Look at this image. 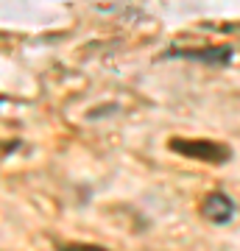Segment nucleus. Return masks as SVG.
<instances>
[{"instance_id":"f03ea898","label":"nucleus","mask_w":240,"mask_h":251,"mask_svg":"<svg viewBox=\"0 0 240 251\" xmlns=\"http://www.w3.org/2000/svg\"><path fill=\"white\" fill-rule=\"evenodd\" d=\"M160 59H185V62H198L215 70H223L235 62V48L232 45H207V48H170Z\"/></svg>"},{"instance_id":"f257e3e1","label":"nucleus","mask_w":240,"mask_h":251,"mask_svg":"<svg viewBox=\"0 0 240 251\" xmlns=\"http://www.w3.org/2000/svg\"><path fill=\"white\" fill-rule=\"evenodd\" d=\"M168 148L185 159H196L204 165H226L232 159V148L218 140H207V137H170Z\"/></svg>"},{"instance_id":"20e7f679","label":"nucleus","mask_w":240,"mask_h":251,"mask_svg":"<svg viewBox=\"0 0 240 251\" xmlns=\"http://www.w3.org/2000/svg\"><path fill=\"white\" fill-rule=\"evenodd\" d=\"M56 251H109L98 243H56Z\"/></svg>"},{"instance_id":"7ed1b4c3","label":"nucleus","mask_w":240,"mask_h":251,"mask_svg":"<svg viewBox=\"0 0 240 251\" xmlns=\"http://www.w3.org/2000/svg\"><path fill=\"white\" fill-rule=\"evenodd\" d=\"M201 215H204L210 224H215V226H226L232 218L238 215V206H235V201H232L223 190H215V193H210V196L204 198V204H201Z\"/></svg>"}]
</instances>
